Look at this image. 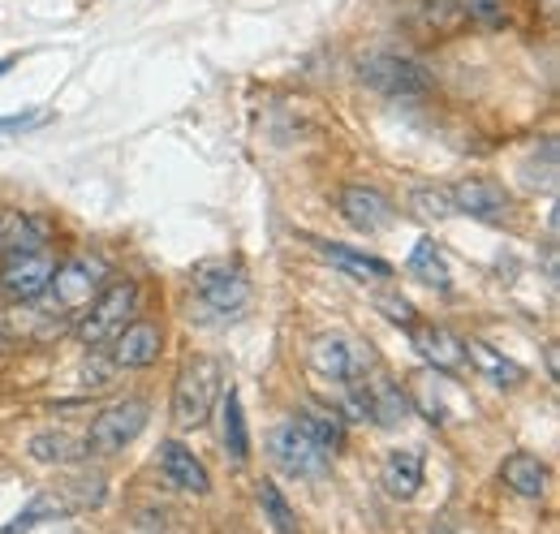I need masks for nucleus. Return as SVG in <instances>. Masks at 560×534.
I'll return each instance as SVG.
<instances>
[{
    "mask_svg": "<svg viewBox=\"0 0 560 534\" xmlns=\"http://www.w3.org/2000/svg\"><path fill=\"white\" fill-rule=\"evenodd\" d=\"M220 393H224V362L215 353H195L182 362L177 380H173V422L182 431H195L211 418V409L220 405Z\"/></svg>",
    "mask_w": 560,
    "mask_h": 534,
    "instance_id": "f257e3e1",
    "label": "nucleus"
},
{
    "mask_svg": "<svg viewBox=\"0 0 560 534\" xmlns=\"http://www.w3.org/2000/svg\"><path fill=\"white\" fill-rule=\"evenodd\" d=\"M190 289L199 298V306L215 320H237L250 306V276L246 267L233 259H203L190 271Z\"/></svg>",
    "mask_w": 560,
    "mask_h": 534,
    "instance_id": "f03ea898",
    "label": "nucleus"
},
{
    "mask_svg": "<svg viewBox=\"0 0 560 534\" xmlns=\"http://www.w3.org/2000/svg\"><path fill=\"white\" fill-rule=\"evenodd\" d=\"M147 422H151V400L121 397V400H113V405H104V409L91 418L82 444H86V453H95V457H113V453H121V449H130V444L139 440L142 431H147Z\"/></svg>",
    "mask_w": 560,
    "mask_h": 534,
    "instance_id": "7ed1b4c3",
    "label": "nucleus"
},
{
    "mask_svg": "<svg viewBox=\"0 0 560 534\" xmlns=\"http://www.w3.org/2000/svg\"><path fill=\"white\" fill-rule=\"evenodd\" d=\"M135 315H139V280H108L104 293L82 311V320H78V340H82L86 349H104Z\"/></svg>",
    "mask_w": 560,
    "mask_h": 534,
    "instance_id": "20e7f679",
    "label": "nucleus"
},
{
    "mask_svg": "<svg viewBox=\"0 0 560 534\" xmlns=\"http://www.w3.org/2000/svg\"><path fill=\"white\" fill-rule=\"evenodd\" d=\"M358 78H362L375 95H384V100H422V95H431V73H427L415 57L388 53V48L366 53V57L358 61Z\"/></svg>",
    "mask_w": 560,
    "mask_h": 534,
    "instance_id": "39448f33",
    "label": "nucleus"
},
{
    "mask_svg": "<svg viewBox=\"0 0 560 534\" xmlns=\"http://www.w3.org/2000/svg\"><path fill=\"white\" fill-rule=\"evenodd\" d=\"M104 285H108V264H104L100 255H70V259L57 264L48 293H52L57 311L82 315V311L104 293Z\"/></svg>",
    "mask_w": 560,
    "mask_h": 534,
    "instance_id": "423d86ee",
    "label": "nucleus"
},
{
    "mask_svg": "<svg viewBox=\"0 0 560 534\" xmlns=\"http://www.w3.org/2000/svg\"><path fill=\"white\" fill-rule=\"evenodd\" d=\"M268 457H272V466H277L280 474H289V478H319V474H328V466H332V457L302 431L298 418L277 422V427L268 431Z\"/></svg>",
    "mask_w": 560,
    "mask_h": 534,
    "instance_id": "0eeeda50",
    "label": "nucleus"
},
{
    "mask_svg": "<svg viewBox=\"0 0 560 534\" xmlns=\"http://www.w3.org/2000/svg\"><path fill=\"white\" fill-rule=\"evenodd\" d=\"M57 264H61V259H57L52 246L4 255V259H0V293H4L9 302H35V298H44L48 285H52Z\"/></svg>",
    "mask_w": 560,
    "mask_h": 534,
    "instance_id": "6e6552de",
    "label": "nucleus"
},
{
    "mask_svg": "<svg viewBox=\"0 0 560 534\" xmlns=\"http://www.w3.org/2000/svg\"><path fill=\"white\" fill-rule=\"evenodd\" d=\"M366 362L371 353H362V345L350 340V336H319L311 345V371L337 388L346 384H362L366 380Z\"/></svg>",
    "mask_w": 560,
    "mask_h": 534,
    "instance_id": "1a4fd4ad",
    "label": "nucleus"
},
{
    "mask_svg": "<svg viewBox=\"0 0 560 534\" xmlns=\"http://www.w3.org/2000/svg\"><path fill=\"white\" fill-rule=\"evenodd\" d=\"M104 349H108V362H113L117 371H147V367H155L160 353H164V328H160L155 320H139V315H135Z\"/></svg>",
    "mask_w": 560,
    "mask_h": 534,
    "instance_id": "9d476101",
    "label": "nucleus"
},
{
    "mask_svg": "<svg viewBox=\"0 0 560 534\" xmlns=\"http://www.w3.org/2000/svg\"><path fill=\"white\" fill-rule=\"evenodd\" d=\"M448 195H453V211H462V216H470V220H483V224H504V220L513 216L509 190H504L495 177H483V173L462 177Z\"/></svg>",
    "mask_w": 560,
    "mask_h": 534,
    "instance_id": "9b49d317",
    "label": "nucleus"
},
{
    "mask_svg": "<svg viewBox=\"0 0 560 534\" xmlns=\"http://www.w3.org/2000/svg\"><path fill=\"white\" fill-rule=\"evenodd\" d=\"M337 211L353 233H366V237L384 233L397 220V207L388 202V195H380L375 186H362V182H350L337 190Z\"/></svg>",
    "mask_w": 560,
    "mask_h": 534,
    "instance_id": "f8f14e48",
    "label": "nucleus"
},
{
    "mask_svg": "<svg viewBox=\"0 0 560 534\" xmlns=\"http://www.w3.org/2000/svg\"><path fill=\"white\" fill-rule=\"evenodd\" d=\"M406 333H410V345L419 349V358L435 375H457L466 367V345H462V336H453L448 328H440V324H415Z\"/></svg>",
    "mask_w": 560,
    "mask_h": 534,
    "instance_id": "ddd939ff",
    "label": "nucleus"
},
{
    "mask_svg": "<svg viewBox=\"0 0 560 534\" xmlns=\"http://www.w3.org/2000/svg\"><path fill=\"white\" fill-rule=\"evenodd\" d=\"M160 474L186 496H208L211 491V474L203 466V457L195 449H186L182 440H164L160 444Z\"/></svg>",
    "mask_w": 560,
    "mask_h": 534,
    "instance_id": "4468645a",
    "label": "nucleus"
},
{
    "mask_svg": "<svg viewBox=\"0 0 560 534\" xmlns=\"http://www.w3.org/2000/svg\"><path fill=\"white\" fill-rule=\"evenodd\" d=\"M500 483H504L513 496H522V500H544L548 487H552V469H548V462H544L539 453L517 449V453H509V457L500 462Z\"/></svg>",
    "mask_w": 560,
    "mask_h": 534,
    "instance_id": "2eb2a0df",
    "label": "nucleus"
},
{
    "mask_svg": "<svg viewBox=\"0 0 560 534\" xmlns=\"http://www.w3.org/2000/svg\"><path fill=\"white\" fill-rule=\"evenodd\" d=\"M406 26L419 39H448V35H462L466 31V18H462V9L453 0H410Z\"/></svg>",
    "mask_w": 560,
    "mask_h": 534,
    "instance_id": "dca6fc26",
    "label": "nucleus"
},
{
    "mask_svg": "<svg viewBox=\"0 0 560 534\" xmlns=\"http://www.w3.org/2000/svg\"><path fill=\"white\" fill-rule=\"evenodd\" d=\"M380 483L393 500H415L427 483V462H422V449H393L384 457V469H380Z\"/></svg>",
    "mask_w": 560,
    "mask_h": 534,
    "instance_id": "f3484780",
    "label": "nucleus"
},
{
    "mask_svg": "<svg viewBox=\"0 0 560 534\" xmlns=\"http://www.w3.org/2000/svg\"><path fill=\"white\" fill-rule=\"evenodd\" d=\"M220 440H224V457L237 469L250 462V427H246L242 397H237L233 388L220 393Z\"/></svg>",
    "mask_w": 560,
    "mask_h": 534,
    "instance_id": "a211bd4d",
    "label": "nucleus"
},
{
    "mask_svg": "<svg viewBox=\"0 0 560 534\" xmlns=\"http://www.w3.org/2000/svg\"><path fill=\"white\" fill-rule=\"evenodd\" d=\"M39 246H52V224L44 216H0V255H18V251H39Z\"/></svg>",
    "mask_w": 560,
    "mask_h": 534,
    "instance_id": "6ab92c4d",
    "label": "nucleus"
},
{
    "mask_svg": "<svg viewBox=\"0 0 560 534\" xmlns=\"http://www.w3.org/2000/svg\"><path fill=\"white\" fill-rule=\"evenodd\" d=\"M298 422H302V431L332 457V453H341L346 449V418L332 409V405H319V400H306L302 409H298Z\"/></svg>",
    "mask_w": 560,
    "mask_h": 534,
    "instance_id": "aec40b11",
    "label": "nucleus"
},
{
    "mask_svg": "<svg viewBox=\"0 0 560 534\" xmlns=\"http://www.w3.org/2000/svg\"><path fill=\"white\" fill-rule=\"evenodd\" d=\"M466 345V362L483 375V380H491V384H500V388H517L522 384V367L513 362V358H504L495 345H488V340H479V336H470V340H462Z\"/></svg>",
    "mask_w": 560,
    "mask_h": 534,
    "instance_id": "412c9836",
    "label": "nucleus"
},
{
    "mask_svg": "<svg viewBox=\"0 0 560 534\" xmlns=\"http://www.w3.org/2000/svg\"><path fill=\"white\" fill-rule=\"evenodd\" d=\"M26 453H31V462H39V466H73V462L86 457V444H82L78 436H70V431L48 427V431H35V436L26 440Z\"/></svg>",
    "mask_w": 560,
    "mask_h": 534,
    "instance_id": "4be33fe9",
    "label": "nucleus"
},
{
    "mask_svg": "<svg viewBox=\"0 0 560 534\" xmlns=\"http://www.w3.org/2000/svg\"><path fill=\"white\" fill-rule=\"evenodd\" d=\"M371 388V422L375 427H401L415 409H410V393L393 380H366Z\"/></svg>",
    "mask_w": 560,
    "mask_h": 534,
    "instance_id": "5701e85b",
    "label": "nucleus"
},
{
    "mask_svg": "<svg viewBox=\"0 0 560 534\" xmlns=\"http://www.w3.org/2000/svg\"><path fill=\"white\" fill-rule=\"evenodd\" d=\"M319 251H324V259H332L341 271H350L353 280H388V276H393V264H388V259L366 255V251H353L346 242H319Z\"/></svg>",
    "mask_w": 560,
    "mask_h": 534,
    "instance_id": "b1692460",
    "label": "nucleus"
},
{
    "mask_svg": "<svg viewBox=\"0 0 560 534\" xmlns=\"http://www.w3.org/2000/svg\"><path fill=\"white\" fill-rule=\"evenodd\" d=\"M70 500H61V496H52V491H39L13 522H4L0 534H31L39 531V526H48V522H57V518H70Z\"/></svg>",
    "mask_w": 560,
    "mask_h": 534,
    "instance_id": "393cba45",
    "label": "nucleus"
},
{
    "mask_svg": "<svg viewBox=\"0 0 560 534\" xmlns=\"http://www.w3.org/2000/svg\"><path fill=\"white\" fill-rule=\"evenodd\" d=\"M406 271L422 280V285H431V289H448L453 285V271H448V259H444V251L431 242V237H419L415 242V251H410V259H406Z\"/></svg>",
    "mask_w": 560,
    "mask_h": 534,
    "instance_id": "a878e982",
    "label": "nucleus"
},
{
    "mask_svg": "<svg viewBox=\"0 0 560 534\" xmlns=\"http://www.w3.org/2000/svg\"><path fill=\"white\" fill-rule=\"evenodd\" d=\"M466 18V26H479V31H504L513 18H509V4L504 0H453Z\"/></svg>",
    "mask_w": 560,
    "mask_h": 534,
    "instance_id": "bb28decb",
    "label": "nucleus"
},
{
    "mask_svg": "<svg viewBox=\"0 0 560 534\" xmlns=\"http://www.w3.org/2000/svg\"><path fill=\"white\" fill-rule=\"evenodd\" d=\"M259 504H264V518H268V526L277 534H302L298 531V518H293V509H289V500H284V491H280L277 483H259Z\"/></svg>",
    "mask_w": 560,
    "mask_h": 534,
    "instance_id": "cd10ccee",
    "label": "nucleus"
},
{
    "mask_svg": "<svg viewBox=\"0 0 560 534\" xmlns=\"http://www.w3.org/2000/svg\"><path fill=\"white\" fill-rule=\"evenodd\" d=\"M410 202L419 207V216H427V220H444V216H453V195H448V190H415Z\"/></svg>",
    "mask_w": 560,
    "mask_h": 534,
    "instance_id": "c85d7f7f",
    "label": "nucleus"
},
{
    "mask_svg": "<svg viewBox=\"0 0 560 534\" xmlns=\"http://www.w3.org/2000/svg\"><path fill=\"white\" fill-rule=\"evenodd\" d=\"M375 306H380V311H384V320H393L397 328H415V324H419V311H415L406 298H397V293L375 298Z\"/></svg>",
    "mask_w": 560,
    "mask_h": 534,
    "instance_id": "c756f323",
    "label": "nucleus"
},
{
    "mask_svg": "<svg viewBox=\"0 0 560 534\" xmlns=\"http://www.w3.org/2000/svg\"><path fill=\"white\" fill-rule=\"evenodd\" d=\"M48 121H52V113H44V108H35V113H13V117H0V134L39 130V126H48Z\"/></svg>",
    "mask_w": 560,
    "mask_h": 534,
    "instance_id": "7c9ffc66",
    "label": "nucleus"
},
{
    "mask_svg": "<svg viewBox=\"0 0 560 534\" xmlns=\"http://www.w3.org/2000/svg\"><path fill=\"white\" fill-rule=\"evenodd\" d=\"M13 66H18V57H0V78H4V73H9Z\"/></svg>",
    "mask_w": 560,
    "mask_h": 534,
    "instance_id": "2f4dec72",
    "label": "nucleus"
}]
</instances>
